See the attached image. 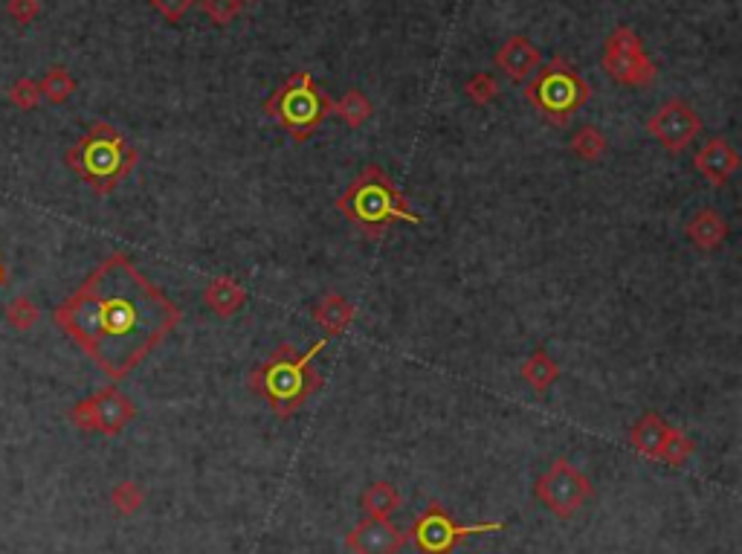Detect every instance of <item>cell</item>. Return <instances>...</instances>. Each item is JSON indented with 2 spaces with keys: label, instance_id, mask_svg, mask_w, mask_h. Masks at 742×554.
Segmentation results:
<instances>
[{
  "label": "cell",
  "instance_id": "obj_25",
  "mask_svg": "<svg viewBox=\"0 0 742 554\" xmlns=\"http://www.w3.org/2000/svg\"><path fill=\"white\" fill-rule=\"evenodd\" d=\"M499 79L493 76V73H487V70H479V73H473L467 82H464V96L473 102V105H479V108H487L490 102H496L499 99Z\"/></svg>",
  "mask_w": 742,
  "mask_h": 554
},
{
  "label": "cell",
  "instance_id": "obj_1",
  "mask_svg": "<svg viewBox=\"0 0 742 554\" xmlns=\"http://www.w3.org/2000/svg\"><path fill=\"white\" fill-rule=\"evenodd\" d=\"M180 308L125 253H111L56 311V325L105 378L125 380L180 325Z\"/></svg>",
  "mask_w": 742,
  "mask_h": 554
},
{
  "label": "cell",
  "instance_id": "obj_19",
  "mask_svg": "<svg viewBox=\"0 0 742 554\" xmlns=\"http://www.w3.org/2000/svg\"><path fill=\"white\" fill-rule=\"evenodd\" d=\"M519 378L525 380L534 392L545 395L557 383V378H560V366H557V360L548 351L537 349L519 366Z\"/></svg>",
  "mask_w": 742,
  "mask_h": 554
},
{
  "label": "cell",
  "instance_id": "obj_10",
  "mask_svg": "<svg viewBox=\"0 0 742 554\" xmlns=\"http://www.w3.org/2000/svg\"><path fill=\"white\" fill-rule=\"evenodd\" d=\"M134 418H137L134 401L125 392H119L116 386H105L96 395H90L70 409L73 427H79L85 433H102V436H119Z\"/></svg>",
  "mask_w": 742,
  "mask_h": 554
},
{
  "label": "cell",
  "instance_id": "obj_12",
  "mask_svg": "<svg viewBox=\"0 0 742 554\" xmlns=\"http://www.w3.org/2000/svg\"><path fill=\"white\" fill-rule=\"evenodd\" d=\"M406 543V531L386 517H363L345 534V549L351 554H400Z\"/></svg>",
  "mask_w": 742,
  "mask_h": 554
},
{
  "label": "cell",
  "instance_id": "obj_13",
  "mask_svg": "<svg viewBox=\"0 0 742 554\" xmlns=\"http://www.w3.org/2000/svg\"><path fill=\"white\" fill-rule=\"evenodd\" d=\"M496 67L502 70V76H508L511 82H528L540 67H543V53L540 47L525 38V35H511L499 50H496Z\"/></svg>",
  "mask_w": 742,
  "mask_h": 554
},
{
  "label": "cell",
  "instance_id": "obj_6",
  "mask_svg": "<svg viewBox=\"0 0 742 554\" xmlns=\"http://www.w3.org/2000/svg\"><path fill=\"white\" fill-rule=\"evenodd\" d=\"M589 99L592 85L563 56H554L525 82V102L554 128H566L571 117L589 105Z\"/></svg>",
  "mask_w": 742,
  "mask_h": 554
},
{
  "label": "cell",
  "instance_id": "obj_26",
  "mask_svg": "<svg viewBox=\"0 0 742 554\" xmlns=\"http://www.w3.org/2000/svg\"><path fill=\"white\" fill-rule=\"evenodd\" d=\"M143 502L145 491L137 485V482H131V479L116 482L114 491H111V505H114L116 514H122V517H134V514L143 508Z\"/></svg>",
  "mask_w": 742,
  "mask_h": 554
},
{
  "label": "cell",
  "instance_id": "obj_33",
  "mask_svg": "<svg viewBox=\"0 0 742 554\" xmlns=\"http://www.w3.org/2000/svg\"><path fill=\"white\" fill-rule=\"evenodd\" d=\"M241 3H244V6H247V3H258V0H241Z\"/></svg>",
  "mask_w": 742,
  "mask_h": 554
},
{
  "label": "cell",
  "instance_id": "obj_31",
  "mask_svg": "<svg viewBox=\"0 0 742 554\" xmlns=\"http://www.w3.org/2000/svg\"><path fill=\"white\" fill-rule=\"evenodd\" d=\"M6 15L21 27H27L41 15V0H6Z\"/></svg>",
  "mask_w": 742,
  "mask_h": 554
},
{
  "label": "cell",
  "instance_id": "obj_32",
  "mask_svg": "<svg viewBox=\"0 0 742 554\" xmlns=\"http://www.w3.org/2000/svg\"><path fill=\"white\" fill-rule=\"evenodd\" d=\"M6 285V267H3V262H0V288Z\"/></svg>",
  "mask_w": 742,
  "mask_h": 554
},
{
  "label": "cell",
  "instance_id": "obj_3",
  "mask_svg": "<svg viewBox=\"0 0 742 554\" xmlns=\"http://www.w3.org/2000/svg\"><path fill=\"white\" fill-rule=\"evenodd\" d=\"M337 212L348 224H354L366 238H380L392 224H412L421 227L424 218L412 209L409 198L398 189V183L386 175L377 163L363 166L354 180L345 186L337 198Z\"/></svg>",
  "mask_w": 742,
  "mask_h": 554
},
{
  "label": "cell",
  "instance_id": "obj_27",
  "mask_svg": "<svg viewBox=\"0 0 742 554\" xmlns=\"http://www.w3.org/2000/svg\"><path fill=\"white\" fill-rule=\"evenodd\" d=\"M6 320H9L12 328H18V331H29L35 322L41 320V311H38V305L29 296H15L6 305Z\"/></svg>",
  "mask_w": 742,
  "mask_h": 554
},
{
  "label": "cell",
  "instance_id": "obj_29",
  "mask_svg": "<svg viewBox=\"0 0 742 554\" xmlns=\"http://www.w3.org/2000/svg\"><path fill=\"white\" fill-rule=\"evenodd\" d=\"M9 102H12L15 108H21V111L38 108V102H41V88H38V82H32V79H18V82L9 88Z\"/></svg>",
  "mask_w": 742,
  "mask_h": 554
},
{
  "label": "cell",
  "instance_id": "obj_28",
  "mask_svg": "<svg viewBox=\"0 0 742 554\" xmlns=\"http://www.w3.org/2000/svg\"><path fill=\"white\" fill-rule=\"evenodd\" d=\"M198 3L200 9H203V15L212 24H218V27H227V24H232L244 12V3L241 0H198Z\"/></svg>",
  "mask_w": 742,
  "mask_h": 554
},
{
  "label": "cell",
  "instance_id": "obj_18",
  "mask_svg": "<svg viewBox=\"0 0 742 554\" xmlns=\"http://www.w3.org/2000/svg\"><path fill=\"white\" fill-rule=\"evenodd\" d=\"M670 424L658 415V412H644L632 427H629V444L635 453L647 456V459H656L658 447L667 436Z\"/></svg>",
  "mask_w": 742,
  "mask_h": 554
},
{
  "label": "cell",
  "instance_id": "obj_22",
  "mask_svg": "<svg viewBox=\"0 0 742 554\" xmlns=\"http://www.w3.org/2000/svg\"><path fill=\"white\" fill-rule=\"evenodd\" d=\"M606 151H609V143H606V134L600 131L598 125H583L571 137V154L586 160V163H598Z\"/></svg>",
  "mask_w": 742,
  "mask_h": 554
},
{
  "label": "cell",
  "instance_id": "obj_8",
  "mask_svg": "<svg viewBox=\"0 0 742 554\" xmlns=\"http://www.w3.org/2000/svg\"><path fill=\"white\" fill-rule=\"evenodd\" d=\"M600 64L624 88H650L656 82V64L644 53V41L638 38V32L627 24L609 32V38L603 41Z\"/></svg>",
  "mask_w": 742,
  "mask_h": 554
},
{
  "label": "cell",
  "instance_id": "obj_5",
  "mask_svg": "<svg viewBox=\"0 0 742 554\" xmlns=\"http://www.w3.org/2000/svg\"><path fill=\"white\" fill-rule=\"evenodd\" d=\"M331 96L316 85L308 70L290 73L264 102V114L279 128H285L293 143H305L316 128L331 117Z\"/></svg>",
  "mask_w": 742,
  "mask_h": 554
},
{
  "label": "cell",
  "instance_id": "obj_2",
  "mask_svg": "<svg viewBox=\"0 0 742 554\" xmlns=\"http://www.w3.org/2000/svg\"><path fill=\"white\" fill-rule=\"evenodd\" d=\"M325 343L328 337L316 340L308 351H299L293 343H279L250 369V392L279 418H293L325 386V378L314 369V357L325 349Z\"/></svg>",
  "mask_w": 742,
  "mask_h": 554
},
{
  "label": "cell",
  "instance_id": "obj_9",
  "mask_svg": "<svg viewBox=\"0 0 742 554\" xmlns=\"http://www.w3.org/2000/svg\"><path fill=\"white\" fill-rule=\"evenodd\" d=\"M534 494L554 517L569 520L595 496V488L589 476H583L569 459H554L551 467L534 482Z\"/></svg>",
  "mask_w": 742,
  "mask_h": 554
},
{
  "label": "cell",
  "instance_id": "obj_17",
  "mask_svg": "<svg viewBox=\"0 0 742 554\" xmlns=\"http://www.w3.org/2000/svg\"><path fill=\"white\" fill-rule=\"evenodd\" d=\"M250 293L241 282H235L232 276H215L206 288H203V305L221 317V320H229L235 317L244 305H247Z\"/></svg>",
  "mask_w": 742,
  "mask_h": 554
},
{
  "label": "cell",
  "instance_id": "obj_11",
  "mask_svg": "<svg viewBox=\"0 0 742 554\" xmlns=\"http://www.w3.org/2000/svg\"><path fill=\"white\" fill-rule=\"evenodd\" d=\"M647 131L658 140V146L670 154H682L690 143L705 131V122L696 114V108L685 99H667L656 108V114L647 119Z\"/></svg>",
  "mask_w": 742,
  "mask_h": 554
},
{
  "label": "cell",
  "instance_id": "obj_4",
  "mask_svg": "<svg viewBox=\"0 0 742 554\" xmlns=\"http://www.w3.org/2000/svg\"><path fill=\"white\" fill-rule=\"evenodd\" d=\"M64 163L85 180L93 195L105 198L137 169L140 151L111 122H93L85 137L67 148Z\"/></svg>",
  "mask_w": 742,
  "mask_h": 554
},
{
  "label": "cell",
  "instance_id": "obj_14",
  "mask_svg": "<svg viewBox=\"0 0 742 554\" xmlns=\"http://www.w3.org/2000/svg\"><path fill=\"white\" fill-rule=\"evenodd\" d=\"M740 151L731 146L725 137H714V140H708L705 146L696 151V157H693V166H696V172L705 177L711 186H725L731 177L737 175V169H740Z\"/></svg>",
  "mask_w": 742,
  "mask_h": 554
},
{
  "label": "cell",
  "instance_id": "obj_15",
  "mask_svg": "<svg viewBox=\"0 0 742 554\" xmlns=\"http://www.w3.org/2000/svg\"><path fill=\"white\" fill-rule=\"evenodd\" d=\"M311 317L325 331V337L331 340V337H340V334L348 331V325L357 317V305L340 291H328L314 302Z\"/></svg>",
  "mask_w": 742,
  "mask_h": 554
},
{
  "label": "cell",
  "instance_id": "obj_23",
  "mask_svg": "<svg viewBox=\"0 0 742 554\" xmlns=\"http://www.w3.org/2000/svg\"><path fill=\"white\" fill-rule=\"evenodd\" d=\"M693 450H696L693 438L687 436L685 430H679V427H670L664 441H661V447H658L656 459L670 467H682L693 456Z\"/></svg>",
  "mask_w": 742,
  "mask_h": 554
},
{
  "label": "cell",
  "instance_id": "obj_30",
  "mask_svg": "<svg viewBox=\"0 0 742 554\" xmlns=\"http://www.w3.org/2000/svg\"><path fill=\"white\" fill-rule=\"evenodd\" d=\"M169 24H177V21H183L195 6H198V0H148Z\"/></svg>",
  "mask_w": 742,
  "mask_h": 554
},
{
  "label": "cell",
  "instance_id": "obj_7",
  "mask_svg": "<svg viewBox=\"0 0 742 554\" xmlns=\"http://www.w3.org/2000/svg\"><path fill=\"white\" fill-rule=\"evenodd\" d=\"M505 523L493 520V523H473L464 525L453 520V514L441 505V502H429L427 508L412 520L406 540H412V546L421 554H453L473 534H490V531H502Z\"/></svg>",
  "mask_w": 742,
  "mask_h": 554
},
{
  "label": "cell",
  "instance_id": "obj_20",
  "mask_svg": "<svg viewBox=\"0 0 742 554\" xmlns=\"http://www.w3.org/2000/svg\"><path fill=\"white\" fill-rule=\"evenodd\" d=\"M400 505H403V496H400L398 488H395L392 482H386V479L371 482L369 488L363 491V496H360V508L366 511V517H386V520H389Z\"/></svg>",
  "mask_w": 742,
  "mask_h": 554
},
{
  "label": "cell",
  "instance_id": "obj_16",
  "mask_svg": "<svg viewBox=\"0 0 742 554\" xmlns=\"http://www.w3.org/2000/svg\"><path fill=\"white\" fill-rule=\"evenodd\" d=\"M685 233L687 241H690L696 250H702V253H716V250L725 244V238L731 233V227H728V221L716 212L714 206H705V209H699V212L687 221Z\"/></svg>",
  "mask_w": 742,
  "mask_h": 554
},
{
  "label": "cell",
  "instance_id": "obj_24",
  "mask_svg": "<svg viewBox=\"0 0 742 554\" xmlns=\"http://www.w3.org/2000/svg\"><path fill=\"white\" fill-rule=\"evenodd\" d=\"M38 88H41V99L53 105H64L76 93V79L67 73V67H50L47 76L38 82Z\"/></svg>",
  "mask_w": 742,
  "mask_h": 554
},
{
  "label": "cell",
  "instance_id": "obj_21",
  "mask_svg": "<svg viewBox=\"0 0 742 554\" xmlns=\"http://www.w3.org/2000/svg\"><path fill=\"white\" fill-rule=\"evenodd\" d=\"M331 114L343 122L345 128H351V131H357V128H363L366 122L374 114V105L369 102V96L363 93V90H345L343 96L331 105Z\"/></svg>",
  "mask_w": 742,
  "mask_h": 554
}]
</instances>
